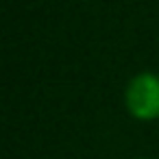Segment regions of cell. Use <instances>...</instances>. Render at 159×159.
Instances as JSON below:
<instances>
[{
    "mask_svg": "<svg viewBox=\"0 0 159 159\" xmlns=\"http://www.w3.org/2000/svg\"><path fill=\"white\" fill-rule=\"evenodd\" d=\"M124 107L139 122L159 120V74L144 70L131 76L124 87Z\"/></svg>",
    "mask_w": 159,
    "mask_h": 159,
    "instance_id": "1",
    "label": "cell"
},
{
    "mask_svg": "<svg viewBox=\"0 0 159 159\" xmlns=\"http://www.w3.org/2000/svg\"><path fill=\"white\" fill-rule=\"evenodd\" d=\"M133 159H146V157H133Z\"/></svg>",
    "mask_w": 159,
    "mask_h": 159,
    "instance_id": "2",
    "label": "cell"
}]
</instances>
